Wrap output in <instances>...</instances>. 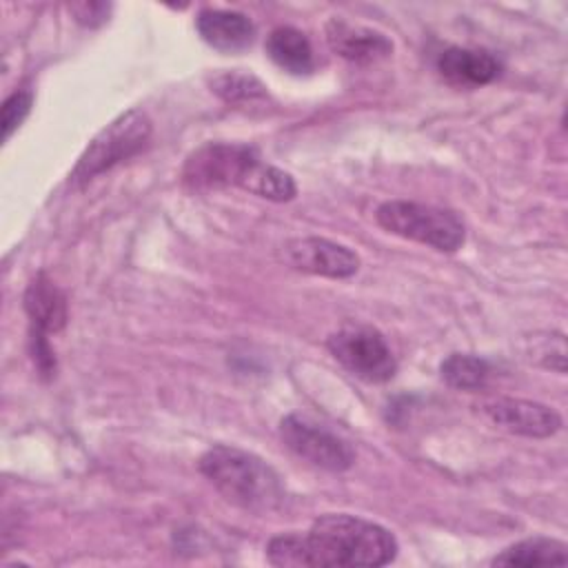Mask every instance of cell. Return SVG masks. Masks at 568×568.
<instances>
[{
	"instance_id": "6da1fadb",
	"label": "cell",
	"mask_w": 568,
	"mask_h": 568,
	"mask_svg": "<svg viewBox=\"0 0 568 568\" xmlns=\"http://www.w3.org/2000/svg\"><path fill=\"white\" fill-rule=\"evenodd\" d=\"M395 555L397 539L390 530L346 513L322 515L306 535L295 532L291 544L295 568L386 566Z\"/></svg>"
},
{
	"instance_id": "7a4b0ae2",
	"label": "cell",
	"mask_w": 568,
	"mask_h": 568,
	"mask_svg": "<svg viewBox=\"0 0 568 568\" xmlns=\"http://www.w3.org/2000/svg\"><path fill=\"white\" fill-rule=\"evenodd\" d=\"M197 466L226 501L244 510L268 513L284 504L282 477L253 453L235 446H213L200 457Z\"/></svg>"
},
{
	"instance_id": "3957f363",
	"label": "cell",
	"mask_w": 568,
	"mask_h": 568,
	"mask_svg": "<svg viewBox=\"0 0 568 568\" xmlns=\"http://www.w3.org/2000/svg\"><path fill=\"white\" fill-rule=\"evenodd\" d=\"M375 217L377 224L388 233L428 244L444 253L457 251L466 240V226L462 217L433 204L390 200L379 204Z\"/></svg>"
},
{
	"instance_id": "277c9868",
	"label": "cell",
	"mask_w": 568,
	"mask_h": 568,
	"mask_svg": "<svg viewBox=\"0 0 568 568\" xmlns=\"http://www.w3.org/2000/svg\"><path fill=\"white\" fill-rule=\"evenodd\" d=\"M149 138L151 122L142 111L131 109L118 115L89 142L84 153L78 158V164L69 173V184L75 189L84 186L102 171L135 155L149 142Z\"/></svg>"
},
{
	"instance_id": "5b68a950",
	"label": "cell",
	"mask_w": 568,
	"mask_h": 568,
	"mask_svg": "<svg viewBox=\"0 0 568 568\" xmlns=\"http://www.w3.org/2000/svg\"><path fill=\"white\" fill-rule=\"evenodd\" d=\"M260 164L262 158L257 149L248 144L209 142L189 155L182 180L193 191H211L224 186L246 189Z\"/></svg>"
},
{
	"instance_id": "8992f818",
	"label": "cell",
	"mask_w": 568,
	"mask_h": 568,
	"mask_svg": "<svg viewBox=\"0 0 568 568\" xmlns=\"http://www.w3.org/2000/svg\"><path fill=\"white\" fill-rule=\"evenodd\" d=\"M326 346L351 375L364 382L382 384L388 382L397 371L390 346L373 326L346 324L328 335Z\"/></svg>"
},
{
	"instance_id": "52a82bcc",
	"label": "cell",
	"mask_w": 568,
	"mask_h": 568,
	"mask_svg": "<svg viewBox=\"0 0 568 568\" xmlns=\"http://www.w3.org/2000/svg\"><path fill=\"white\" fill-rule=\"evenodd\" d=\"M280 437L297 457L331 473H342L355 462V450L348 442L297 413L280 422Z\"/></svg>"
},
{
	"instance_id": "ba28073f",
	"label": "cell",
	"mask_w": 568,
	"mask_h": 568,
	"mask_svg": "<svg viewBox=\"0 0 568 568\" xmlns=\"http://www.w3.org/2000/svg\"><path fill=\"white\" fill-rule=\"evenodd\" d=\"M286 262L304 273L344 280L357 273L359 257L348 246L326 237H297L284 244Z\"/></svg>"
},
{
	"instance_id": "9c48e42d",
	"label": "cell",
	"mask_w": 568,
	"mask_h": 568,
	"mask_svg": "<svg viewBox=\"0 0 568 568\" xmlns=\"http://www.w3.org/2000/svg\"><path fill=\"white\" fill-rule=\"evenodd\" d=\"M484 415L501 430L524 437H550L561 428V417L555 408L515 397H497L481 404Z\"/></svg>"
},
{
	"instance_id": "30bf717a",
	"label": "cell",
	"mask_w": 568,
	"mask_h": 568,
	"mask_svg": "<svg viewBox=\"0 0 568 568\" xmlns=\"http://www.w3.org/2000/svg\"><path fill=\"white\" fill-rule=\"evenodd\" d=\"M326 40L328 47L342 55L344 60L366 64V62H377L393 51V42L368 27L351 24L342 18H333L326 24Z\"/></svg>"
},
{
	"instance_id": "8fae6325",
	"label": "cell",
	"mask_w": 568,
	"mask_h": 568,
	"mask_svg": "<svg viewBox=\"0 0 568 568\" xmlns=\"http://www.w3.org/2000/svg\"><path fill=\"white\" fill-rule=\"evenodd\" d=\"M195 29L209 47L222 53L244 51L255 38V24L240 11L202 9L195 18Z\"/></svg>"
},
{
	"instance_id": "7c38bea8",
	"label": "cell",
	"mask_w": 568,
	"mask_h": 568,
	"mask_svg": "<svg viewBox=\"0 0 568 568\" xmlns=\"http://www.w3.org/2000/svg\"><path fill=\"white\" fill-rule=\"evenodd\" d=\"M437 71L455 87H481L499 75L501 64L486 49L448 47L437 58Z\"/></svg>"
},
{
	"instance_id": "4fadbf2b",
	"label": "cell",
	"mask_w": 568,
	"mask_h": 568,
	"mask_svg": "<svg viewBox=\"0 0 568 568\" xmlns=\"http://www.w3.org/2000/svg\"><path fill=\"white\" fill-rule=\"evenodd\" d=\"M24 311L31 320V331L44 335L58 333L67 324V297L44 273H38L29 282L24 291Z\"/></svg>"
},
{
	"instance_id": "5bb4252c",
	"label": "cell",
	"mask_w": 568,
	"mask_h": 568,
	"mask_svg": "<svg viewBox=\"0 0 568 568\" xmlns=\"http://www.w3.org/2000/svg\"><path fill=\"white\" fill-rule=\"evenodd\" d=\"M268 58L293 75L313 71V47L308 38L295 27H277L266 38Z\"/></svg>"
},
{
	"instance_id": "9a60e30c",
	"label": "cell",
	"mask_w": 568,
	"mask_h": 568,
	"mask_svg": "<svg viewBox=\"0 0 568 568\" xmlns=\"http://www.w3.org/2000/svg\"><path fill=\"white\" fill-rule=\"evenodd\" d=\"M566 544L550 537H530L517 541L501 550L493 564L495 566H566L568 552Z\"/></svg>"
},
{
	"instance_id": "2e32d148",
	"label": "cell",
	"mask_w": 568,
	"mask_h": 568,
	"mask_svg": "<svg viewBox=\"0 0 568 568\" xmlns=\"http://www.w3.org/2000/svg\"><path fill=\"white\" fill-rule=\"evenodd\" d=\"M442 379L462 390H475L481 388L490 375V366L484 357L468 355V353H453L448 355L439 366Z\"/></svg>"
},
{
	"instance_id": "e0dca14e",
	"label": "cell",
	"mask_w": 568,
	"mask_h": 568,
	"mask_svg": "<svg viewBox=\"0 0 568 568\" xmlns=\"http://www.w3.org/2000/svg\"><path fill=\"white\" fill-rule=\"evenodd\" d=\"M211 89L231 104H244V102H257L264 100L266 87L251 73L240 71H222L211 78Z\"/></svg>"
},
{
	"instance_id": "ac0fdd59",
	"label": "cell",
	"mask_w": 568,
	"mask_h": 568,
	"mask_svg": "<svg viewBox=\"0 0 568 568\" xmlns=\"http://www.w3.org/2000/svg\"><path fill=\"white\" fill-rule=\"evenodd\" d=\"M246 191H251V193H255L260 197L273 200V202H288V200L295 197L297 186H295L293 178L286 171H282V169H277L273 164H264L262 162L257 166V171L253 173Z\"/></svg>"
},
{
	"instance_id": "d6986e66",
	"label": "cell",
	"mask_w": 568,
	"mask_h": 568,
	"mask_svg": "<svg viewBox=\"0 0 568 568\" xmlns=\"http://www.w3.org/2000/svg\"><path fill=\"white\" fill-rule=\"evenodd\" d=\"M33 104L31 91H16L2 102V140H9L11 133L22 124Z\"/></svg>"
},
{
	"instance_id": "ffe728a7",
	"label": "cell",
	"mask_w": 568,
	"mask_h": 568,
	"mask_svg": "<svg viewBox=\"0 0 568 568\" xmlns=\"http://www.w3.org/2000/svg\"><path fill=\"white\" fill-rule=\"evenodd\" d=\"M31 355H33V362H36L38 371L44 377H51L55 373V355H53L44 333L31 331Z\"/></svg>"
},
{
	"instance_id": "44dd1931",
	"label": "cell",
	"mask_w": 568,
	"mask_h": 568,
	"mask_svg": "<svg viewBox=\"0 0 568 568\" xmlns=\"http://www.w3.org/2000/svg\"><path fill=\"white\" fill-rule=\"evenodd\" d=\"M75 13V20L84 27H98L109 16V4L104 2H78L69 7Z\"/></svg>"
}]
</instances>
